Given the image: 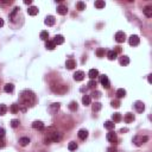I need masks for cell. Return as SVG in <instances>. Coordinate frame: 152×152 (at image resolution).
<instances>
[{"mask_svg":"<svg viewBox=\"0 0 152 152\" xmlns=\"http://www.w3.org/2000/svg\"><path fill=\"white\" fill-rule=\"evenodd\" d=\"M29 144H30V139H29L28 137H22L19 139V145H20V146L25 147V146H28Z\"/></svg>","mask_w":152,"mask_h":152,"instance_id":"cell-12","label":"cell"},{"mask_svg":"<svg viewBox=\"0 0 152 152\" xmlns=\"http://www.w3.org/2000/svg\"><path fill=\"white\" fill-rule=\"evenodd\" d=\"M90 101H92V100H90L89 95H85V96L82 97V103L85 106H89L90 105Z\"/></svg>","mask_w":152,"mask_h":152,"instance_id":"cell-26","label":"cell"},{"mask_svg":"<svg viewBox=\"0 0 152 152\" xmlns=\"http://www.w3.org/2000/svg\"><path fill=\"white\" fill-rule=\"evenodd\" d=\"M117 56H118V54L115 53L114 50H111V51L107 53V57H108V60H111V61L117 60Z\"/></svg>","mask_w":152,"mask_h":152,"instance_id":"cell-20","label":"cell"},{"mask_svg":"<svg viewBox=\"0 0 152 152\" xmlns=\"http://www.w3.org/2000/svg\"><path fill=\"white\" fill-rule=\"evenodd\" d=\"M3 26H4V19L0 18V28H3Z\"/></svg>","mask_w":152,"mask_h":152,"instance_id":"cell-49","label":"cell"},{"mask_svg":"<svg viewBox=\"0 0 152 152\" xmlns=\"http://www.w3.org/2000/svg\"><path fill=\"white\" fill-rule=\"evenodd\" d=\"M112 106L114 108H119L120 107V102L118 101V100H113V101H112Z\"/></svg>","mask_w":152,"mask_h":152,"instance_id":"cell-41","label":"cell"},{"mask_svg":"<svg viewBox=\"0 0 152 152\" xmlns=\"http://www.w3.org/2000/svg\"><path fill=\"white\" fill-rule=\"evenodd\" d=\"M125 95H126V90H125V89L120 88V89L117 90V97H118V99H121V97H124Z\"/></svg>","mask_w":152,"mask_h":152,"instance_id":"cell-27","label":"cell"},{"mask_svg":"<svg viewBox=\"0 0 152 152\" xmlns=\"http://www.w3.org/2000/svg\"><path fill=\"white\" fill-rule=\"evenodd\" d=\"M147 140H149V137H146V135H137V137L133 138V143H134L137 146H141L144 143H146Z\"/></svg>","mask_w":152,"mask_h":152,"instance_id":"cell-3","label":"cell"},{"mask_svg":"<svg viewBox=\"0 0 152 152\" xmlns=\"http://www.w3.org/2000/svg\"><path fill=\"white\" fill-rule=\"evenodd\" d=\"M28 13L30 15H36L38 13V7H36V6H31V7H29Z\"/></svg>","mask_w":152,"mask_h":152,"instance_id":"cell-22","label":"cell"},{"mask_svg":"<svg viewBox=\"0 0 152 152\" xmlns=\"http://www.w3.org/2000/svg\"><path fill=\"white\" fill-rule=\"evenodd\" d=\"M5 137V130L3 127H0V138H4Z\"/></svg>","mask_w":152,"mask_h":152,"instance_id":"cell-43","label":"cell"},{"mask_svg":"<svg viewBox=\"0 0 152 152\" xmlns=\"http://www.w3.org/2000/svg\"><path fill=\"white\" fill-rule=\"evenodd\" d=\"M95 7L96 8H99V10H101V8H103L106 6V3L105 1H103V0H96V1H95Z\"/></svg>","mask_w":152,"mask_h":152,"instance_id":"cell-21","label":"cell"},{"mask_svg":"<svg viewBox=\"0 0 152 152\" xmlns=\"http://www.w3.org/2000/svg\"><path fill=\"white\" fill-rule=\"evenodd\" d=\"M69 109L75 112V111L77 109V102H76V101H71V102L69 103Z\"/></svg>","mask_w":152,"mask_h":152,"instance_id":"cell-31","label":"cell"},{"mask_svg":"<svg viewBox=\"0 0 152 152\" xmlns=\"http://www.w3.org/2000/svg\"><path fill=\"white\" fill-rule=\"evenodd\" d=\"M77 149V144L75 141H71V143H69V145H68V150L69 151H75V150Z\"/></svg>","mask_w":152,"mask_h":152,"instance_id":"cell-33","label":"cell"},{"mask_svg":"<svg viewBox=\"0 0 152 152\" xmlns=\"http://www.w3.org/2000/svg\"><path fill=\"white\" fill-rule=\"evenodd\" d=\"M54 42H55V44L61 45V44H63V43H64V37H63L62 35H56Z\"/></svg>","mask_w":152,"mask_h":152,"instance_id":"cell-15","label":"cell"},{"mask_svg":"<svg viewBox=\"0 0 152 152\" xmlns=\"http://www.w3.org/2000/svg\"><path fill=\"white\" fill-rule=\"evenodd\" d=\"M56 48V44L54 40H48L46 42V49L48 50H54Z\"/></svg>","mask_w":152,"mask_h":152,"instance_id":"cell-28","label":"cell"},{"mask_svg":"<svg viewBox=\"0 0 152 152\" xmlns=\"http://www.w3.org/2000/svg\"><path fill=\"white\" fill-rule=\"evenodd\" d=\"M11 112H12V113H18V112H19V105L13 103V105L11 106Z\"/></svg>","mask_w":152,"mask_h":152,"instance_id":"cell-38","label":"cell"},{"mask_svg":"<svg viewBox=\"0 0 152 152\" xmlns=\"http://www.w3.org/2000/svg\"><path fill=\"white\" fill-rule=\"evenodd\" d=\"M67 12H68L67 6H64V5H60V6L57 7V13H58V14L64 15V14H67Z\"/></svg>","mask_w":152,"mask_h":152,"instance_id":"cell-14","label":"cell"},{"mask_svg":"<svg viewBox=\"0 0 152 152\" xmlns=\"http://www.w3.org/2000/svg\"><path fill=\"white\" fill-rule=\"evenodd\" d=\"M93 96L96 97V99H99V97L101 96V93H100V92H94V93H93Z\"/></svg>","mask_w":152,"mask_h":152,"instance_id":"cell-45","label":"cell"},{"mask_svg":"<svg viewBox=\"0 0 152 152\" xmlns=\"http://www.w3.org/2000/svg\"><path fill=\"white\" fill-rule=\"evenodd\" d=\"M32 127L35 128V130H40V131H42L43 128H44V124H43L42 121H33L32 122Z\"/></svg>","mask_w":152,"mask_h":152,"instance_id":"cell-13","label":"cell"},{"mask_svg":"<svg viewBox=\"0 0 152 152\" xmlns=\"http://www.w3.org/2000/svg\"><path fill=\"white\" fill-rule=\"evenodd\" d=\"M134 108L137 109L138 113H143L145 111V105L143 101H135L134 102Z\"/></svg>","mask_w":152,"mask_h":152,"instance_id":"cell-8","label":"cell"},{"mask_svg":"<svg viewBox=\"0 0 152 152\" xmlns=\"http://www.w3.org/2000/svg\"><path fill=\"white\" fill-rule=\"evenodd\" d=\"M50 109H51V113H55L60 109V103H53L50 106Z\"/></svg>","mask_w":152,"mask_h":152,"instance_id":"cell-34","label":"cell"},{"mask_svg":"<svg viewBox=\"0 0 152 152\" xmlns=\"http://www.w3.org/2000/svg\"><path fill=\"white\" fill-rule=\"evenodd\" d=\"M55 22H56V19H55L54 15H48V17L45 18V20H44L45 25H48V26H53V25L55 24Z\"/></svg>","mask_w":152,"mask_h":152,"instance_id":"cell-9","label":"cell"},{"mask_svg":"<svg viewBox=\"0 0 152 152\" xmlns=\"http://www.w3.org/2000/svg\"><path fill=\"white\" fill-rule=\"evenodd\" d=\"M77 135H78V138H80L81 140L87 139V137H88V131H87V130H80V131H78V133H77Z\"/></svg>","mask_w":152,"mask_h":152,"instance_id":"cell-16","label":"cell"},{"mask_svg":"<svg viewBox=\"0 0 152 152\" xmlns=\"http://www.w3.org/2000/svg\"><path fill=\"white\" fill-rule=\"evenodd\" d=\"M128 43H130V45H132V46H137L140 43V38L138 37L137 35H132L128 38Z\"/></svg>","mask_w":152,"mask_h":152,"instance_id":"cell-5","label":"cell"},{"mask_svg":"<svg viewBox=\"0 0 152 152\" xmlns=\"http://www.w3.org/2000/svg\"><path fill=\"white\" fill-rule=\"evenodd\" d=\"M43 152H44V151H43Z\"/></svg>","mask_w":152,"mask_h":152,"instance_id":"cell-51","label":"cell"},{"mask_svg":"<svg viewBox=\"0 0 152 152\" xmlns=\"http://www.w3.org/2000/svg\"><path fill=\"white\" fill-rule=\"evenodd\" d=\"M96 55L99 56V57H103V55H105V49H102V48H99V49L96 50Z\"/></svg>","mask_w":152,"mask_h":152,"instance_id":"cell-39","label":"cell"},{"mask_svg":"<svg viewBox=\"0 0 152 152\" xmlns=\"http://www.w3.org/2000/svg\"><path fill=\"white\" fill-rule=\"evenodd\" d=\"M11 3H12L11 0H10V1H4V0H0V4H5V5H6V4H11Z\"/></svg>","mask_w":152,"mask_h":152,"instance_id":"cell-48","label":"cell"},{"mask_svg":"<svg viewBox=\"0 0 152 152\" xmlns=\"http://www.w3.org/2000/svg\"><path fill=\"white\" fill-rule=\"evenodd\" d=\"M100 82H101V85L103 86V88L109 89L111 82H109V80H108V77L106 76V75H101V76H100Z\"/></svg>","mask_w":152,"mask_h":152,"instance_id":"cell-4","label":"cell"},{"mask_svg":"<svg viewBox=\"0 0 152 152\" xmlns=\"http://www.w3.org/2000/svg\"><path fill=\"white\" fill-rule=\"evenodd\" d=\"M112 119H113V122H119L121 120V114L120 113H114L112 115Z\"/></svg>","mask_w":152,"mask_h":152,"instance_id":"cell-30","label":"cell"},{"mask_svg":"<svg viewBox=\"0 0 152 152\" xmlns=\"http://www.w3.org/2000/svg\"><path fill=\"white\" fill-rule=\"evenodd\" d=\"M24 4L25 5H31V4H32V0H25Z\"/></svg>","mask_w":152,"mask_h":152,"instance_id":"cell-47","label":"cell"},{"mask_svg":"<svg viewBox=\"0 0 152 152\" xmlns=\"http://www.w3.org/2000/svg\"><path fill=\"white\" fill-rule=\"evenodd\" d=\"M83 78H85V72L81 71V70H78V71H76L74 74V80L75 81H82Z\"/></svg>","mask_w":152,"mask_h":152,"instance_id":"cell-10","label":"cell"},{"mask_svg":"<svg viewBox=\"0 0 152 152\" xmlns=\"http://www.w3.org/2000/svg\"><path fill=\"white\" fill-rule=\"evenodd\" d=\"M62 139V135H61V133H58L57 131H54V132H50L49 134H48V137L44 139L45 144H51V143H58L60 140Z\"/></svg>","mask_w":152,"mask_h":152,"instance_id":"cell-2","label":"cell"},{"mask_svg":"<svg viewBox=\"0 0 152 152\" xmlns=\"http://www.w3.org/2000/svg\"><path fill=\"white\" fill-rule=\"evenodd\" d=\"M107 152H118V150L115 149L114 146H112V147H108V149H107Z\"/></svg>","mask_w":152,"mask_h":152,"instance_id":"cell-44","label":"cell"},{"mask_svg":"<svg viewBox=\"0 0 152 152\" xmlns=\"http://www.w3.org/2000/svg\"><path fill=\"white\" fill-rule=\"evenodd\" d=\"M4 90H5L6 93H12L13 90H14V86H13L12 83H7V85H5V87H4Z\"/></svg>","mask_w":152,"mask_h":152,"instance_id":"cell-24","label":"cell"},{"mask_svg":"<svg viewBox=\"0 0 152 152\" xmlns=\"http://www.w3.org/2000/svg\"><path fill=\"white\" fill-rule=\"evenodd\" d=\"M11 126H12L13 128H17L18 126H19V120H17V119H13L12 121H11Z\"/></svg>","mask_w":152,"mask_h":152,"instance_id":"cell-40","label":"cell"},{"mask_svg":"<svg viewBox=\"0 0 152 152\" xmlns=\"http://www.w3.org/2000/svg\"><path fill=\"white\" fill-rule=\"evenodd\" d=\"M143 12H144V14L146 15L147 18H151L152 17V7H151V6H146V7H144Z\"/></svg>","mask_w":152,"mask_h":152,"instance_id":"cell-18","label":"cell"},{"mask_svg":"<svg viewBox=\"0 0 152 152\" xmlns=\"http://www.w3.org/2000/svg\"><path fill=\"white\" fill-rule=\"evenodd\" d=\"M124 120H125V122H127V124H130V122H132L133 120H134V115H133L132 113H127V114H125Z\"/></svg>","mask_w":152,"mask_h":152,"instance_id":"cell-19","label":"cell"},{"mask_svg":"<svg viewBox=\"0 0 152 152\" xmlns=\"http://www.w3.org/2000/svg\"><path fill=\"white\" fill-rule=\"evenodd\" d=\"M95 86H96L95 80H90L89 82H88V87H89V88H95Z\"/></svg>","mask_w":152,"mask_h":152,"instance_id":"cell-42","label":"cell"},{"mask_svg":"<svg viewBox=\"0 0 152 152\" xmlns=\"http://www.w3.org/2000/svg\"><path fill=\"white\" fill-rule=\"evenodd\" d=\"M127 128H121V131H120V132H121V133H124V132H127Z\"/></svg>","mask_w":152,"mask_h":152,"instance_id":"cell-50","label":"cell"},{"mask_svg":"<svg viewBox=\"0 0 152 152\" xmlns=\"http://www.w3.org/2000/svg\"><path fill=\"white\" fill-rule=\"evenodd\" d=\"M20 102L24 106H33L36 102L35 94L30 90H24L20 95Z\"/></svg>","mask_w":152,"mask_h":152,"instance_id":"cell-1","label":"cell"},{"mask_svg":"<svg viewBox=\"0 0 152 152\" xmlns=\"http://www.w3.org/2000/svg\"><path fill=\"white\" fill-rule=\"evenodd\" d=\"M120 64L121 65H128L130 64V57L128 56H122L120 60Z\"/></svg>","mask_w":152,"mask_h":152,"instance_id":"cell-23","label":"cell"},{"mask_svg":"<svg viewBox=\"0 0 152 152\" xmlns=\"http://www.w3.org/2000/svg\"><path fill=\"white\" fill-rule=\"evenodd\" d=\"M65 67H67L68 69H74V68L76 67V62H75L72 58H70V60L67 61V63H65Z\"/></svg>","mask_w":152,"mask_h":152,"instance_id":"cell-17","label":"cell"},{"mask_svg":"<svg viewBox=\"0 0 152 152\" xmlns=\"http://www.w3.org/2000/svg\"><path fill=\"white\" fill-rule=\"evenodd\" d=\"M76 8H77L78 11H83V10H86V4L83 3V1H78V3L76 4Z\"/></svg>","mask_w":152,"mask_h":152,"instance_id":"cell-32","label":"cell"},{"mask_svg":"<svg viewBox=\"0 0 152 152\" xmlns=\"http://www.w3.org/2000/svg\"><path fill=\"white\" fill-rule=\"evenodd\" d=\"M105 128H107V130H109V131H112L113 128H114V122L113 121H106L105 122Z\"/></svg>","mask_w":152,"mask_h":152,"instance_id":"cell-29","label":"cell"},{"mask_svg":"<svg viewBox=\"0 0 152 152\" xmlns=\"http://www.w3.org/2000/svg\"><path fill=\"white\" fill-rule=\"evenodd\" d=\"M88 76L90 77V80H95V78L99 76V70L97 69H90L88 72Z\"/></svg>","mask_w":152,"mask_h":152,"instance_id":"cell-11","label":"cell"},{"mask_svg":"<svg viewBox=\"0 0 152 152\" xmlns=\"http://www.w3.org/2000/svg\"><path fill=\"white\" fill-rule=\"evenodd\" d=\"M115 40H117L118 43H124L125 40H126V35H125V32L118 31V32L115 33Z\"/></svg>","mask_w":152,"mask_h":152,"instance_id":"cell-6","label":"cell"},{"mask_svg":"<svg viewBox=\"0 0 152 152\" xmlns=\"http://www.w3.org/2000/svg\"><path fill=\"white\" fill-rule=\"evenodd\" d=\"M106 138H107V140L109 143H113V144H117L118 141V138H117V134H115L114 132H112V131H109V132L107 133V135H106Z\"/></svg>","mask_w":152,"mask_h":152,"instance_id":"cell-7","label":"cell"},{"mask_svg":"<svg viewBox=\"0 0 152 152\" xmlns=\"http://www.w3.org/2000/svg\"><path fill=\"white\" fill-rule=\"evenodd\" d=\"M6 112H7V107L1 103V105H0V115H5Z\"/></svg>","mask_w":152,"mask_h":152,"instance_id":"cell-37","label":"cell"},{"mask_svg":"<svg viewBox=\"0 0 152 152\" xmlns=\"http://www.w3.org/2000/svg\"><path fill=\"white\" fill-rule=\"evenodd\" d=\"M48 38H49V32H48V31H42V32H40V39L46 40Z\"/></svg>","mask_w":152,"mask_h":152,"instance_id":"cell-36","label":"cell"},{"mask_svg":"<svg viewBox=\"0 0 152 152\" xmlns=\"http://www.w3.org/2000/svg\"><path fill=\"white\" fill-rule=\"evenodd\" d=\"M18 11H19V7H14V8H13V11L10 13V19L11 20L14 19V17H15V14L18 13Z\"/></svg>","mask_w":152,"mask_h":152,"instance_id":"cell-35","label":"cell"},{"mask_svg":"<svg viewBox=\"0 0 152 152\" xmlns=\"http://www.w3.org/2000/svg\"><path fill=\"white\" fill-rule=\"evenodd\" d=\"M5 146V141L3 140V138H0V147H4Z\"/></svg>","mask_w":152,"mask_h":152,"instance_id":"cell-46","label":"cell"},{"mask_svg":"<svg viewBox=\"0 0 152 152\" xmlns=\"http://www.w3.org/2000/svg\"><path fill=\"white\" fill-rule=\"evenodd\" d=\"M101 107H102V105L100 102H94L92 106V109H93V112H99V111L101 109Z\"/></svg>","mask_w":152,"mask_h":152,"instance_id":"cell-25","label":"cell"}]
</instances>
